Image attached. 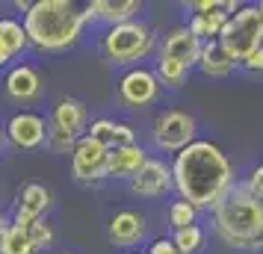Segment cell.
<instances>
[{
    "mask_svg": "<svg viewBox=\"0 0 263 254\" xmlns=\"http://www.w3.org/2000/svg\"><path fill=\"white\" fill-rule=\"evenodd\" d=\"M172 178L183 201H190L195 210L198 207H219V201L231 192L234 186V171L231 163L222 154V148L198 139L190 148H183L175 166H172Z\"/></svg>",
    "mask_w": 263,
    "mask_h": 254,
    "instance_id": "1",
    "label": "cell"
},
{
    "mask_svg": "<svg viewBox=\"0 0 263 254\" xmlns=\"http://www.w3.org/2000/svg\"><path fill=\"white\" fill-rule=\"evenodd\" d=\"M216 233L239 251L263 248V201L249 189V183L231 186V192L213 210Z\"/></svg>",
    "mask_w": 263,
    "mask_h": 254,
    "instance_id": "2",
    "label": "cell"
},
{
    "mask_svg": "<svg viewBox=\"0 0 263 254\" xmlns=\"http://www.w3.org/2000/svg\"><path fill=\"white\" fill-rule=\"evenodd\" d=\"M86 12L71 0H36L24 12L27 38L42 50H65L80 38Z\"/></svg>",
    "mask_w": 263,
    "mask_h": 254,
    "instance_id": "3",
    "label": "cell"
},
{
    "mask_svg": "<svg viewBox=\"0 0 263 254\" xmlns=\"http://www.w3.org/2000/svg\"><path fill=\"white\" fill-rule=\"evenodd\" d=\"M222 48L237 62H246L254 50L263 48V18L257 6H239V12L231 18L222 30Z\"/></svg>",
    "mask_w": 263,
    "mask_h": 254,
    "instance_id": "4",
    "label": "cell"
},
{
    "mask_svg": "<svg viewBox=\"0 0 263 254\" xmlns=\"http://www.w3.org/2000/svg\"><path fill=\"white\" fill-rule=\"evenodd\" d=\"M151 45H154V33L142 21H127V24L112 27L107 36H104V42H101L107 60L119 62V65L142 60L145 53L151 50Z\"/></svg>",
    "mask_w": 263,
    "mask_h": 254,
    "instance_id": "5",
    "label": "cell"
},
{
    "mask_svg": "<svg viewBox=\"0 0 263 254\" xmlns=\"http://www.w3.org/2000/svg\"><path fill=\"white\" fill-rule=\"evenodd\" d=\"M109 154L112 148L104 145L101 139L95 136H80L77 145L71 151V171H74V181L80 183H92V181H101L107 178L109 171Z\"/></svg>",
    "mask_w": 263,
    "mask_h": 254,
    "instance_id": "6",
    "label": "cell"
},
{
    "mask_svg": "<svg viewBox=\"0 0 263 254\" xmlns=\"http://www.w3.org/2000/svg\"><path fill=\"white\" fill-rule=\"evenodd\" d=\"M154 142L163 151H183L195 142V119L190 112L180 109H168L154 121Z\"/></svg>",
    "mask_w": 263,
    "mask_h": 254,
    "instance_id": "7",
    "label": "cell"
},
{
    "mask_svg": "<svg viewBox=\"0 0 263 254\" xmlns=\"http://www.w3.org/2000/svg\"><path fill=\"white\" fill-rule=\"evenodd\" d=\"M48 124L42 115L36 112H15L9 124H6V136H9V142L15 148H39L42 142H48Z\"/></svg>",
    "mask_w": 263,
    "mask_h": 254,
    "instance_id": "8",
    "label": "cell"
},
{
    "mask_svg": "<svg viewBox=\"0 0 263 254\" xmlns=\"http://www.w3.org/2000/svg\"><path fill=\"white\" fill-rule=\"evenodd\" d=\"M160 92V80L154 71H145V68H133L119 80V97L127 107H145L151 104Z\"/></svg>",
    "mask_w": 263,
    "mask_h": 254,
    "instance_id": "9",
    "label": "cell"
},
{
    "mask_svg": "<svg viewBox=\"0 0 263 254\" xmlns=\"http://www.w3.org/2000/svg\"><path fill=\"white\" fill-rule=\"evenodd\" d=\"M172 186H175L172 169L163 166L160 160H148L142 169H139V174L130 181V189L136 195H145V198H160V195H166Z\"/></svg>",
    "mask_w": 263,
    "mask_h": 254,
    "instance_id": "10",
    "label": "cell"
},
{
    "mask_svg": "<svg viewBox=\"0 0 263 254\" xmlns=\"http://www.w3.org/2000/svg\"><path fill=\"white\" fill-rule=\"evenodd\" d=\"M201 48H204V42L198 36H192L190 27H178V30H172L166 36V42H163V56L178 60V62H183L186 68H192V65L201 62Z\"/></svg>",
    "mask_w": 263,
    "mask_h": 254,
    "instance_id": "11",
    "label": "cell"
},
{
    "mask_svg": "<svg viewBox=\"0 0 263 254\" xmlns=\"http://www.w3.org/2000/svg\"><path fill=\"white\" fill-rule=\"evenodd\" d=\"M86 119H89V112H86L83 101H77V97H62L60 104L53 107L50 130L65 133V136H71V139H80V133H83V127H86Z\"/></svg>",
    "mask_w": 263,
    "mask_h": 254,
    "instance_id": "12",
    "label": "cell"
},
{
    "mask_svg": "<svg viewBox=\"0 0 263 254\" xmlns=\"http://www.w3.org/2000/svg\"><path fill=\"white\" fill-rule=\"evenodd\" d=\"M50 204V192L45 186H39V183H27L21 195H18V207H15V222L18 228H27V225H33L39 219L45 216V210Z\"/></svg>",
    "mask_w": 263,
    "mask_h": 254,
    "instance_id": "13",
    "label": "cell"
},
{
    "mask_svg": "<svg viewBox=\"0 0 263 254\" xmlns=\"http://www.w3.org/2000/svg\"><path fill=\"white\" fill-rule=\"evenodd\" d=\"M6 95L12 101H33V97L42 92V77L33 65H15L12 71L6 74Z\"/></svg>",
    "mask_w": 263,
    "mask_h": 254,
    "instance_id": "14",
    "label": "cell"
},
{
    "mask_svg": "<svg viewBox=\"0 0 263 254\" xmlns=\"http://www.w3.org/2000/svg\"><path fill=\"white\" fill-rule=\"evenodd\" d=\"M133 12H139V0H92L86 6V18L109 21L112 27L133 21Z\"/></svg>",
    "mask_w": 263,
    "mask_h": 254,
    "instance_id": "15",
    "label": "cell"
},
{
    "mask_svg": "<svg viewBox=\"0 0 263 254\" xmlns=\"http://www.w3.org/2000/svg\"><path fill=\"white\" fill-rule=\"evenodd\" d=\"M145 237V219L133 210H124V213H116L112 222H109V240L116 245H136V242Z\"/></svg>",
    "mask_w": 263,
    "mask_h": 254,
    "instance_id": "16",
    "label": "cell"
},
{
    "mask_svg": "<svg viewBox=\"0 0 263 254\" xmlns=\"http://www.w3.org/2000/svg\"><path fill=\"white\" fill-rule=\"evenodd\" d=\"M148 157H145V151L139 145H124V148H112V154H109V171L112 178H136L139 169H142Z\"/></svg>",
    "mask_w": 263,
    "mask_h": 254,
    "instance_id": "17",
    "label": "cell"
},
{
    "mask_svg": "<svg viewBox=\"0 0 263 254\" xmlns=\"http://www.w3.org/2000/svg\"><path fill=\"white\" fill-rule=\"evenodd\" d=\"M198 65H201V71L207 74V77H225V74H231V68L237 65V60L222 48L219 38H213V42H204L201 62H198Z\"/></svg>",
    "mask_w": 263,
    "mask_h": 254,
    "instance_id": "18",
    "label": "cell"
},
{
    "mask_svg": "<svg viewBox=\"0 0 263 254\" xmlns=\"http://www.w3.org/2000/svg\"><path fill=\"white\" fill-rule=\"evenodd\" d=\"M27 30L21 21H15V18H0V45L9 50V56L15 53H21L27 48Z\"/></svg>",
    "mask_w": 263,
    "mask_h": 254,
    "instance_id": "19",
    "label": "cell"
},
{
    "mask_svg": "<svg viewBox=\"0 0 263 254\" xmlns=\"http://www.w3.org/2000/svg\"><path fill=\"white\" fill-rule=\"evenodd\" d=\"M0 254H36V248H33V242H30L27 228L9 225L6 237H3V242H0Z\"/></svg>",
    "mask_w": 263,
    "mask_h": 254,
    "instance_id": "20",
    "label": "cell"
},
{
    "mask_svg": "<svg viewBox=\"0 0 263 254\" xmlns=\"http://www.w3.org/2000/svg\"><path fill=\"white\" fill-rule=\"evenodd\" d=\"M186 74H190V68H186L183 62H178V60L160 56V62H157V80L166 83V86H180L183 80H186Z\"/></svg>",
    "mask_w": 263,
    "mask_h": 254,
    "instance_id": "21",
    "label": "cell"
},
{
    "mask_svg": "<svg viewBox=\"0 0 263 254\" xmlns=\"http://www.w3.org/2000/svg\"><path fill=\"white\" fill-rule=\"evenodd\" d=\"M175 248H178V254H195L198 248H201L204 242V230L198 228V225H192V228H183V230H175Z\"/></svg>",
    "mask_w": 263,
    "mask_h": 254,
    "instance_id": "22",
    "label": "cell"
},
{
    "mask_svg": "<svg viewBox=\"0 0 263 254\" xmlns=\"http://www.w3.org/2000/svg\"><path fill=\"white\" fill-rule=\"evenodd\" d=\"M168 222H172V228L175 230H183V228H192L195 225V207L190 201H175V204L168 207Z\"/></svg>",
    "mask_w": 263,
    "mask_h": 254,
    "instance_id": "23",
    "label": "cell"
},
{
    "mask_svg": "<svg viewBox=\"0 0 263 254\" xmlns=\"http://www.w3.org/2000/svg\"><path fill=\"white\" fill-rule=\"evenodd\" d=\"M27 233H30V242H33V248H48L50 242H53V230H50V225L45 222V219H39V222H33V225H27Z\"/></svg>",
    "mask_w": 263,
    "mask_h": 254,
    "instance_id": "24",
    "label": "cell"
},
{
    "mask_svg": "<svg viewBox=\"0 0 263 254\" xmlns=\"http://www.w3.org/2000/svg\"><path fill=\"white\" fill-rule=\"evenodd\" d=\"M190 9L195 15H204V12H222V9L237 12L239 6L234 3V0H195V3H190Z\"/></svg>",
    "mask_w": 263,
    "mask_h": 254,
    "instance_id": "25",
    "label": "cell"
},
{
    "mask_svg": "<svg viewBox=\"0 0 263 254\" xmlns=\"http://www.w3.org/2000/svg\"><path fill=\"white\" fill-rule=\"evenodd\" d=\"M112 130H116V121L98 119V121H92V127H89V136H95V139H101L104 145L112 148Z\"/></svg>",
    "mask_w": 263,
    "mask_h": 254,
    "instance_id": "26",
    "label": "cell"
},
{
    "mask_svg": "<svg viewBox=\"0 0 263 254\" xmlns=\"http://www.w3.org/2000/svg\"><path fill=\"white\" fill-rule=\"evenodd\" d=\"M124 145H136L133 127L130 124H116V130H112V148H124Z\"/></svg>",
    "mask_w": 263,
    "mask_h": 254,
    "instance_id": "27",
    "label": "cell"
},
{
    "mask_svg": "<svg viewBox=\"0 0 263 254\" xmlns=\"http://www.w3.org/2000/svg\"><path fill=\"white\" fill-rule=\"evenodd\" d=\"M249 189L263 201V166H257V169L251 171V178H249Z\"/></svg>",
    "mask_w": 263,
    "mask_h": 254,
    "instance_id": "28",
    "label": "cell"
},
{
    "mask_svg": "<svg viewBox=\"0 0 263 254\" xmlns=\"http://www.w3.org/2000/svg\"><path fill=\"white\" fill-rule=\"evenodd\" d=\"M148 254H178V248H175L172 240H154L151 248H148Z\"/></svg>",
    "mask_w": 263,
    "mask_h": 254,
    "instance_id": "29",
    "label": "cell"
},
{
    "mask_svg": "<svg viewBox=\"0 0 263 254\" xmlns=\"http://www.w3.org/2000/svg\"><path fill=\"white\" fill-rule=\"evenodd\" d=\"M242 65H246L249 71H263V48H260V50H254V53H251V56L242 62Z\"/></svg>",
    "mask_w": 263,
    "mask_h": 254,
    "instance_id": "30",
    "label": "cell"
},
{
    "mask_svg": "<svg viewBox=\"0 0 263 254\" xmlns=\"http://www.w3.org/2000/svg\"><path fill=\"white\" fill-rule=\"evenodd\" d=\"M9 60H12V56H9V50H6L3 45H0V68H3V65H6Z\"/></svg>",
    "mask_w": 263,
    "mask_h": 254,
    "instance_id": "31",
    "label": "cell"
},
{
    "mask_svg": "<svg viewBox=\"0 0 263 254\" xmlns=\"http://www.w3.org/2000/svg\"><path fill=\"white\" fill-rule=\"evenodd\" d=\"M6 230H9V225H6V219L0 216V242H3V237H6Z\"/></svg>",
    "mask_w": 263,
    "mask_h": 254,
    "instance_id": "32",
    "label": "cell"
},
{
    "mask_svg": "<svg viewBox=\"0 0 263 254\" xmlns=\"http://www.w3.org/2000/svg\"><path fill=\"white\" fill-rule=\"evenodd\" d=\"M257 12H260V18H263V3H257Z\"/></svg>",
    "mask_w": 263,
    "mask_h": 254,
    "instance_id": "33",
    "label": "cell"
},
{
    "mask_svg": "<svg viewBox=\"0 0 263 254\" xmlns=\"http://www.w3.org/2000/svg\"><path fill=\"white\" fill-rule=\"evenodd\" d=\"M0 142H3V136H0Z\"/></svg>",
    "mask_w": 263,
    "mask_h": 254,
    "instance_id": "34",
    "label": "cell"
},
{
    "mask_svg": "<svg viewBox=\"0 0 263 254\" xmlns=\"http://www.w3.org/2000/svg\"><path fill=\"white\" fill-rule=\"evenodd\" d=\"M136 254H139V251H136Z\"/></svg>",
    "mask_w": 263,
    "mask_h": 254,
    "instance_id": "35",
    "label": "cell"
},
{
    "mask_svg": "<svg viewBox=\"0 0 263 254\" xmlns=\"http://www.w3.org/2000/svg\"><path fill=\"white\" fill-rule=\"evenodd\" d=\"M260 254H263V251H260Z\"/></svg>",
    "mask_w": 263,
    "mask_h": 254,
    "instance_id": "36",
    "label": "cell"
}]
</instances>
